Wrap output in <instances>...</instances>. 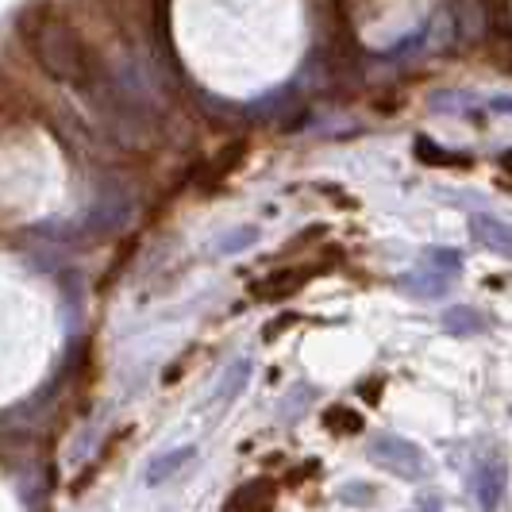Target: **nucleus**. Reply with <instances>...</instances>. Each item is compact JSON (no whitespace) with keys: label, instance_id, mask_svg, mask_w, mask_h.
I'll return each instance as SVG.
<instances>
[{"label":"nucleus","instance_id":"nucleus-10","mask_svg":"<svg viewBox=\"0 0 512 512\" xmlns=\"http://www.w3.org/2000/svg\"><path fill=\"white\" fill-rule=\"evenodd\" d=\"M312 270H285V274H274V278H266V282H258L255 285V293L258 297H285V293H297V285L305 282Z\"/></svg>","mask_w":512,"mask_h":512},{"label":"nucleus","instance_id":"nucleus-5","mask_svg":"<svg viewBox=\"0 0 512 512\" xmlns=\"http://www.w3.org/2000/svg\"><path fill=\"white\" fill-rule=\"evenodd\" d=\"M274 497L278 489L270 478H255V482H243V486L231 493L224 501V512H270L274 509Z\"/></svg>","mask_w":512,"mask_h":512},{"label":"nucleus","instance_id":"nucleus-2","mask_svg":"<svg viewBox=\"0 0 512 512\" xmlns=\"http://www.w3.org/2000/svg\"><path fill=\"white\" fill-rule=\"evenodd\" d=\"M366 455H370V462H378L382 470H389V474H397V478H405V482H420L424 474H428V459H424V451L416 447V443H409V439L401 436H378L370 447H366Z\"/></svg>","mask_w":512,"mask_h":512},{"label":"nucleus","instance_id":"nucleus-6","mask_svg":"<svg viewBox=\"0 0 512 512\" xmlns=\"http://www.w3.org/2000/svg\"><path fill=\"white\" fill-rule=\"evenodd\" d=\"M197 459V451L193 447H178V451H162V455H154L147 462V486H162V482H170L174 474H178L185 462Z\"/></svg>","mask_w":512,"mask_h":512},{"label":"nucleus","instance_id":"nucleus-8","mask_svg":"<svg viewBox=\"0 0 512 512\" xmlns=\"http://www.w3.org/2000/svg\"><path fill=\"white\" fill-rule=\"evenodd\" d=\"M443 332L447 335H478V332H486V316L470 305H455L443 312Z\"/></svg>","mask_w":512,"mask_h":512},{"label":"nucleus","instance_id":"nucleus-3","mask_svg":"<svg viewBox=\"0 0 512 512\" xmlns=\"http://www.w3.org/2000/svg\"><path fill=\"white\" fill-rule=\"evenodd\" d=\"M470 489H474V501L482 512H497L501 501H505V489H509V466L501 459H486L474 466V478H470Z\"/></svg>","mask_w":512,"mask_h":512},{"label":"nucleus","instance_id":"nucleus-12","mask_svg":"<svg viewBox=\"0 0 512 512\" xmlns=\"http://www.w3.org/2000/svg\"><path fill=\"white\" fill-rule=\"evenodd\" d=\"M424 266H432V270H439V274L455 278V274L462 270V258H459V251H428V255H424Z\"/></svg>","mask_w":512,"mask_h":512},{"label":"nucleus","instance_id":"nucleus-4","mask_svg":"<svg viewBox=\"0 0 512 512\" xmlns=\"http://www.w3.org/2000/svg\"><path fill=\"white\" fill-rule=\"evenodd\" d=\"M470 235H474V243H482L486 251L501 258H512V224L509 220H497V216H489V212H478V216H470Z\"/></svg>","mask_w":512,"mask_h":512},{"label":"nucleus","instance_id":"nucleus-9","mask_svg":"<svg viewBox=\"0 0 512 512\" xmlns=\"http://www.w3.org/2000/svg\"><path fill=\"white\" fill-rule=\"evenodd\" d=\"M247 378H251V362L247 359H235L224 370V378H220V385H216V393H212V401H220V405H228V401H235L239 393H243V385H247Z\"/></svg>","mask_w":512,"mask_h":512},{"label":"nucleus","instance_id":"nucleus-1","mask_svg":"<svg viewBox=\"0 0 512 512\" xmlns=\"http://www.w3.org/2000/svg\"><path fill=\"white\" fill-rule=\"evenodd\" d=\"M24 43L39 58V66L58 77V81L77 85V89H93L97 85V77H101L97 51L66 20H58L54 12H39V8L31 12V20H24Z\"/></svg>","mask_w":512,"mask_h":512},{"label":"nucleus","instance_id":"nucleus-7","mask_svg":"<svg viewBox=\"0 0 512 512\" xmlns=\"http://www.w3.org/2000/svg\"><path fill=\"white\" fill-rule=\"evenodd\" d=\"M401 289H405L409 297H420V301H436V297H443V289H447V274H439V270H432V266H424L420 274L401 278Z\"/></svg>","mask_w":512,"mask_h":512},{"label":"nucleus","instance_id":"nucleus-13","mask_svg":"<svg viewBox=\"0 0 512 512\" xmlns=\"http://www.w3.org/2000/svg\"><path fill=\"white\" fill-rule=\"evenodd\" d=\"M251 239H255V231H243V235H231L224 247H228V251H235V247H243V243H251Z\"/></svg>","mask_w":512,"mask_h":512},{"label":"nucleus","instance_id":"nucleus-11","mask_svg":"<svg viewBox=\"0 0 512 512\" xmlns=\"http://www.w3.org/2000/svg\"><path fill=\"white\" fill-rule=\"evenodd\" d=\"M324 424H328L332 432H339V436H355V432H362V416L351 409H343V405H332V409L324 412Z\"/></svg>","mask_w":512,"mask_h":512}]
</instances>
